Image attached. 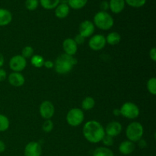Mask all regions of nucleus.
Here are the masks:
<instances>
[{"instance_id": "f257e3e1", "label": "nucleus", "mask_w": 156, "mask_h": 156, "mask_svg": "<svg viewBox=\"0 0 156 156\" xmlns=\"http://www.w3.org/2000/svg\"><path fill=\"white\" fill-rule=\"evenodd\" d=\"M82 133L87 141L95 144L101 143L105 136V127L97 120H91L84 124Z\"/></svg>"}, {"instance_id": "dca6fc26", "label": "nucleus", "mask_w": 156, "mask_h": 156, "mask_svg": "<svg viewBox=\"0 0 156 156\" xmlns=\"http://www.w3.org/2000/svg\"><path fill=\"white\" fill-rule=\"evenodd\" d=\"M109 9L114 14H120L125 9V0H110Z\"/></svg>"}, {"instance_id": "6ab92c4d", "label": "nucleus", "mask_w": 156, "mask_h": 156, "mask_svg": "<svg viewBox=\"0 0 156 156\" xmlns=\"http://www.w3.org/2000/svg\"><path fill=\"white\" fill-rule=\"evenodd\" d=\"M106 43L111 46H115L118 44L121 41V36L120 34L117 31H112L108 34V36L105 37Z\"/></svg>"}, {"instance_id": "2eb2a0df", "label": "nucleus", "mask_w": 156, "mask_h": 156, "mask_svg": "<svg viewBox=\"0 0 156 156\" xmlns=\"http://www.w3.org/2000/svg\"><path fill=\"white\" fill-rule=\"evenodd\" d=\"M136 149L135 143L129 140H125L123 141L119 146V152L123 155H128L132 154Z\"/></svg>"}, {"instance_id": "a211bd4d", "label": "nucleus", "mask_w": 156, "mask_h": 156, "mask_svg": "<svg viewBox=\"0 0 156 156\" xmlns=\"http://www.w3.org/2000/svg\"><path fill=\"white\" fill-rule=\"evenodd\" d=\"M12 14L9 10L0 8V27L7 26L12 22Z\"/></svg>"}, {"instance_id": "f3484780", "label": "nucleus", "mask_w": 156, "mask_h": 156, "mask_svg": "<svg viewBox=\"0 0 156 156\" xmlns=\"http://www.w3.org/2000/svg\"><path fill=\"white\" fill-rule=\"evenodd\" d=\"M70 8L67 3H59L55 9V15L57 18L63 19L69 15Z\"/></svg>"}, {"instance_id": "412c9836", "label": "nucleus", "mask_w": 156, "mask_h": 156, "mask_svg": "<svg viewBox=\"0 0 156 156\" xmlns=\"http://www.w3.org/2000/svg\"><path fill=\"white\" fill-rule=\"evenodd\" d=\"M81 106H82L81 109L82 111H90V110H92L94 108V106H95V100L92 97L88 96V97L85 98L83 99Z\"/></svg>"}, {"instance_id": "72a5a7b5", "label": "nucleus", "mask_w": 156, "mask_h": 156, "mask_svg": "<svg viewBox=\"0 0 156 156\" xmlns=\"http://www.w3.org/2000/svg\"><path fill=\"white\" fill-rule=\"evenodd\" d=\"M7 77V73H6L5 70L2 68H0V82L5 80Z\"/></svg>"}, {"instance_id": "4be33fe9", "label": "nucleus", "mask_w": 156, "mask_h": 156, "mask_svg": "<svg viewBox=\"0 0 156 156\" xmlns=\"http://www.w3.org/2000/svg\"><path fill=\"white\" fill-rule=\"evenodd\" d=\"M88 0H68L67 4L69 6L70 9H73L74 10H79L82 9L86 5Z\"/></svg>"}, {"instance_id": "0eeeda50", "label": "nucleus", "mask_w": 156, "mask_h": 156, "mask_svg": "<svg viewBox=\"0 0 156 156\" xmlns=\"http://www.w3.org/2000/svg\"><path fill=\"white\" fill-rule=\"evenodd\" d=\"M27 66V59L21 55H15L9 61V68L12 72L21 73Z\"/></svg>"}, {"instance_id": "2f4dec72", "label": "nucleus", "mask_w": 156, "mask_h": 156, "mask_svg": "<svg viewBox=\"0 0 156 156\" xmlns=\"http://www.w3.org/2000/svg\"><path fill=\"white\" fill-rule=\"evenodd\" d=\"M73 40H74L75 42L76 43V44L79 46V45H82V44L85 43V38L83 37H82V35L79 34H76V37L73 38Z\"/></svg>"}, {"instance_id": "7ed1b4c3", "label": "nucleus", "mask_w": 156, "mask_h": 156, "mask_svg": "<svg viewBox=\"0 0 156 156\" xmlns=\"http://www.w3.org/2000/svg\"><path fill=\"white\" fill-rule=\"evenodd\" d=\"M92 22L98 28L103 30H108L112 28L114 24V20L112 15L108 12L100 11L94 15Z\"/></svg>"}, {"instance_id": "4c0bfd02", "label": "nucleus", "mask_w": 156, "mask_h": 156, "mask_svg": "<svg viewBox=\"0 0 156 156\" xmlns=\"http://www.w3.org/2000/svg\"><path fill=\"white\" fill-rule=\"evenodd\" d=\"M6 149V146L5 143H4L3 141L0 140V153H2V152H5Z\"/></svg>"}, {"instance_id": "393cba45", "label": "nucleus", "mask_w": 156, "mask_h": 156, "mask_svg": "<svg viewBox=\"0 0 156 156\" xmlns=\"http://www.w3.org/2000/svg\"><path fill=\"white\" fill-rule=\"evenodd\" d=\"M10 126V121L8 117L4 114H0V132H5Z\"/></svg>"}, {"instance_id": "ea45409f", "label": "nucleus", "mask_w": 156, "mask_h": 156, "mask_svg": "<svg viewBox=\"0 0 156 156\" xmlns=\"http://www.w3.org/2000/svg\"><path fill=\"white\" fill-rule=\"evenodd\" d=\"M113 114H114V115L117 116V117H118V116L120 115V111L119 108H115V109L113 111Z\"/></svg>"}, {"instance_id": "f704fd0d", "label": "nucleus", "mask_w": 156, "mask_h": 156, "mask_svg": "<svg viewBox=\"0 0 156 156\" xmlns=\"http://www.w3.org/2000/svg\"><path fill=\"white\" fill-rule=\"evenodd\" d=\"M149 57L153 62L156 61V49L155 47H152L149 51Z\"/></svg>"}, {"instance_id": "c756f323", "label": "nucleus", "mask_w": 156, "mask_h": 156, "mask_svg": "<svg viewBox=\"0 0 156 156\" xmlns=\"http://www.w3.org/2000/svg\"><path fill=\"white\" fill-rule=\"evenodd\" d=\"M53 126L54 124L51 120H45L42 125V129L44 133H50L53 129Z\"/></svg>"}, {"instance_id": "423d86ee", "label": "nucleus", "mask_w": 156, "mask_h": 156, "mask_svg": "<svg viewBox=\"0 0 156 156\" xmlns=\"http://www.w3.org/2000/svg\"><path fill=\"white\" fill-rule=\"evenodd\" d=\"M120 115L129 120H134L140 116V110L139 107L133 102L127 101L123 104L120 108Z\"/></svg>"}, {"instance_id": "bb28decb", "label": "nucleus", "mask_w": 156, "mask_h": 156, "mask_svg": "<svg viewBox=\"0 0 156 156\" xmlns=\"http://www.w3.org/2000/svg\"><path fill=\"white\" fill-rule=\"evenodd\" d=\"M147 0H125L126 4L133 8H141L145 5Z\"/></svg>"}, {"instance_id": "c85d7f7f", "label": "nucleus", "mask_w": 156, "mask_h": 156, "mask_svg": "<svg viewBox=\"0 0 156 156\" xmlns=\"http://www.w3.org/2000/svg\"><path fill=\"white\" fill-rule=\"evenodd\" d=\"M39 0H26L25 7L28 11H34L39 6Z\"/></svg>"}, {"instance_id": "58836bf2", "label": "nucleus", "mask_w": 156, "mask_h": 156, "mask_svg": "<svg viewBox=\"0 0 156 156\" xmlns=\"http://www.w3.org/2000/svg\"><path fill=\"white\" fill-rule=\"evenodd\" d=\"M4 62H5L4 56H3L2 53H0V68H2V67L3 66V65H4Z\"/></svg>"}, {"instance_id": "ddd939ff", "label": "nucleus", "mask_w": 156, "mask_h": 156, "mask_svg": "<svg viewBox=\"0 0 156 156\" xmlns=\"http://www.w3.org/2000/svg\"><path fill=\"white\" fill-rule=\"evenodd\" d=\"M62 49L64 53L75 56L78 51V45L73 38H66L62 42Z\"/></svg>"}, {"instance_id": "5701e85b", "label": "nucleus", "mask_w": 156, "mask_h": 156, "mask_svg": "<svg viewBox=\"0 0 156 156\" xmlns=\"http://www.w3.org/2000/svg\"><path fill=\"white\" fill-rule=\"evenodd\" d=\"M41 5L47 10H52L56 9V6L60 3V0H39Z\"/></svg>"}, {"instance_id": "6e6552de", "label": "nucleus", "mask_w": 156, "mask_h": 156, "mask_svg": "<svg viewBox=\"0 0 156 156\" xmlns=\"http://www.w3.org/2000/svg\"><path fill=\"white\" fill-rule=\"evenodd\" d=\"M39 112L44 120H51L55 114V107L50 101H44L40 105Z\"/></svg>"}, {"instance_id": "cd10ccee", "label": "nucleus", "mask_w": 156, "mask_h": 156, "mask_svg": "<svg viewBox=\"0 0 156 156\" xmlns=\"http://www.w3.org/2000/svg\"><path fill=\"white\" fill-rule=\"evenodd\" d=\"M34 50L31 46H26L21 50V56L25 59L31 58L34 55Z\"/></svg>"}, {"instance_id": "7c9ffc66", "label": "nucleus", "mask_w": 156, "mask_h": 156, "mask_svg": "<svg viewBox=\"0 0 156 156\" xmlns=\"http://www.w3.org/2000/svg\"><path fill=\"white\" fill-rule=\"evenodd\" d=\"M101 142L103 143V144L105 145V147H111V146H112L114 143V137L110 136H108L105 134V136L102 139Z\"/></svg>"}, {"instance_id": "39448f33", "label": "nucleus", "mask_w": 156, "mask_h": 156, "mask_svg": "<svg viewBox=\"0 0 156 156\" xmlns=\"http://www.w3.org/2000/svg\"><path fill=\"white\" fill-rule=\"evenodd\" d=\"M66 119L69 126L76 127L83 123L85 120V114L81 108H73L68 111Z\"/></svg>"}, {"instance_id": "9b49d317", "label": "nucleus", "mask_w": 156, "mask_h": 156, "mask_svg": "<svg viewBox=\"0 0 156 156\" xmlns=\"http://www.w3.org/2000/svg\"><path fill=\"white\" fill-rule=\"evenodd\" d=\"M24 156H41L42 146L38 142H30L24 147Z\"/></svg>"}, {"instance_id": "20e7f679", "label": "nucleus", "mask_w": 156, "mask_h": 156, "mask_svg": "<svg viewBox=\"0 0 156 156\" xmlns=\"http://www.w3.org/2000/svg\"><path fill=\"white\" fill-rule=\"evenodd\" d=\"M144 134V128L140 122L134 121L129 123L126 129V136L128 140L137 143L141 140Z\"/></svg>"}, {"instance_id": "f8f14e48", "label": "nucleus", "mask_w": 156, "mask_h": 156, "mask_svg": "<svg viewBox=\"0 0 156 156\" xmlns=\"http://www.w3.org/2000/svg\"><path fill=\"white\" fill-rule=\"evenodd\" d=\"M123 130V126L121 123L118 121H113L109 122L105 127V134L112 137H116L120 135Z\"/></svg>"}, {"instance_id": "9d476101", "label": "nucleus", "mask_w": 156, "mask_h": 156, "mask_svg": "<svg viewBox=\"0 0 156 156\" xmlns=\"http://www.w3.org/2000/svg\"><path fill=\"white\" fill-rule=\"evenodd\" d=\"M94 30H95V26L94 23L89 20H85L79 24V34L86 39L94 35Z\"/></svg>"}, {"instance_id": "1a4fd4ad", "label": "nucleus", "mask_w": 156, "mask_h": 156, "mask_svg": "<svg viewBox=\"0 0 156 156\" xmlns=\"http://www.w3.org/2000/svg\"><path fill=\"white\" fill-rule=\"evenodd\" d=\"M106 39L103 34H94L90 37L88 41V46L91 50L94 51H100L103 50L106 46Z\"/></svg>"}, {"instance_id": "a19ab883", "label": "nucleus", "mask_w": 156, "mask_h": 156, "mask_svg": "<svg viewBox=\"0 0 156 156\" xmlns=\"http://www.w3.org/2000/svg\"><path fill=\"white\" fill-rule=\"evenodd\" d=\"M106 1H107V0H106Z\"/></svg>"}, {"instance_id": "f03ea898", "label": "nucleus", "mask_w": 156, "mask_h": 156, "mask_svg": "<svg viewBox=\"0 0 156 156\" xmlns=\"http://www.w3.org/2000/svg\"><path fill=\"white\" fill-rule=\"evenodd\" d=\"M78 61L75 56L68 54H61L56 59L54 62L55 71L59 75L68 74L77 64Z\"/></svg>"}, {"instance_id": "4468645a", "label": "nucleus", "mask_w": 156, "mask_h": 156, "mask_svg": "<svg viewBox=\"0 0 156 156\" xmlns=\"http://www.w3.org/2000/svg\"><path fill=\"white\" fill-rule=\"evenodd\" d=\"M8 81L12 86L14 87H21L25 83V78L21 73H15L12 72V73L8 76Z\"/></svg>"}, {"instance_id": "a878e982", "label": "nucleus", "mask_w": 156, "mask_h": 156, "mask_svg": "<svg viewBox=\"0 0 156 156\" xmlns=\"http://www.w3.org/2000/svg\"><path fill=\"white\" fill-rule=\"evenodd\" d=\"M146 88L148 91L152 95L156 94V79L155 77H152L148 80L146 83Z\"/></svg>"}, {"instance_id": "b1692460", "label": "nucleus", "mask_w": 156, "mask_h": 156, "mask_svg": "<svg viewBox=\"0 0 156 156\" xmlns=\"http://www.w3.org/2000/svg\"><path fill=\"white\" fill-rule=\"evenodd\" d=\"M44 61L45 59H44L43 56H40V55H34L30 59V63L35 68H41L44 66Z\"/></svg>"}, {"instance_id": "aec40b11", "label": "nucleus", "mask_w": 156, "mask_h": 156, "mask_svg": "<svg viewBox=\"0 0 156 156\" xmlns=\"http://www.w3.org/2000/svg\"><path fill=\"white\" fill-rule=\"evenodd\" d=\"M93 156H114V152L105 146L96 148L93 152Z\"/></svg>"}, {"instance_id": "c9c22d12", "label": "nucleus", "mask_w": 156, "mask_h": 156, "mask_svg": "<svg viewBox=\"0 0 156 156\" xmlns=\"http://www.w3.org/2000/svg\"><path fill=\"white\" fill-rule=\"evenodd\" d=\"M44 66L47 69H52L54 67V62L51 60H45L44 61Z\"/></svg>"}, {"instance_id": "473e14b6", "label": "nucleus", "mask_w": 156, "mask_h": 156, "mask_svg": "<svg viewBox=\"0 0 156 156\" xmlns=\"http://www.w3.org/2000/svg\"><path fill=\"white\" fill-rule=\"evenodd\" d=\"M100 9L102 12H107L109 9V2L106 0H104L100 3Z\"/></svg>"}, {"instance_id": "e433bc0d", "label": "nucleus", "mask_w": 156, "mask_h": 156, "mask_svg": "<svg viewBox=\"0 0 156 156\" xmlns=\"http://www.w3.org/2000/svg\"><path fill=\"white\" fill-rule=\"evenodd\" d=\"M137 143H138L139 147H140L141 149H144V148H146V146H147V142L143 138H142L140 140H139Z\"/></svg>"}]
</instances>
